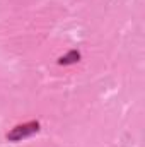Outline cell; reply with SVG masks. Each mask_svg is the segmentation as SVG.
<instances>
[{"label":"cell","instance_id":"cell-1","mask_svg":"<svg viewBox=\"0 0 145 147\" xmlns=\"http://www.w3.org/2000/svg\"><path fill=\"white\" fill-rule=\"evenodd\" d=\"M39 132V123L38 121H28V123H22V125H17L14 127L10 132H7V139L10 142H19L22 139H28L31 135H34Z\"/></svg>","mask_w":145,"mask_h":147},{"label":"cell","instance_id":"cell-2","mask_svg":"<svg viewBox=\"0 0 145 147\" xmlns=\"http://www.w3.org/2000/svg\"><path fill=\"white\" fill-rule=\"evenodd\" d=\"M79 60H80V53L77 50H70L67 55H63V57L58 58V63L60 65H72V63H77Z\"/></svg>","mask_w":145,"mask_h":147}]
</instances>
